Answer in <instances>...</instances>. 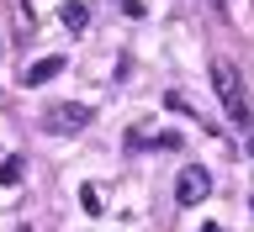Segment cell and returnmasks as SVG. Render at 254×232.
<instances>
[{
	"label": "cell",
	"instance_id": "6da1fadb",
	"mask_svg": "<svg viewBox=\"0 0 254 232\" xmlns=\"http://www.w3.org/2000/svg\"><path fill=\"white\" fill-rule=\"evenodd\" d=\"M212 90H217L222 111H228V122H238V127L254 122V106H249V95H244V79H238L233 58H212Z\"/></svg>",
	"mask_w": 254,
	"mask_h": 232
},
{
	"label": "cell",
	"instance_id": "7a4b0ae2",
	"mask_svg": "<svg viewBox=\"0 0 254 232\" xmlns=\"http://www.w3.org/2000/svg\"><path fill=\"white\" fill-rule=\"evenodd\" d=\"M206 195H212V174H206L201 164L180 169V180H175V201H180V206H201Z\"/></svg>",
	"mask_w": 254,
	"mask_h": 232
},
{
	"label": "cell",
	"instance_id": "3957f363",
	"mask_svg": "<svg viewBox=\"0 0 254 232\" xmlns=\"http://www.w3.org/2000/svg\"><path fill=\"white\" fill-rule=\"evenodd\" d=\"M43 127L48 132H79V127H90V106H74V100L69 106H53L43 116Z\"/></svg>",
	"mask_w": 254,
	"mask_h": 232
},
{
	"label": "cell",
	"instance_id": "277c9868",
	"mask_svg": "<svg viewBox=\"0 0 254 232\" xmlns=\"http://www.w3.org/2000/svg\"><path fill=\"white\" fill-rule=\"evenodd\" d=\"M64 74V58H37V63H27L21 69V85L27 90H37V85H48V79H59Z\"/></svg>",
	"mask_w": 254,
	"mask_h": 232
},
{
	"label": "cell",
	"instance_id": "5b68a950",
	"mask_svg": "<svg viewBox=\"0 0 254 232\" xmlns=\"http://www.w3.org/2000/svg\"><path fill=\"white\" fill-rule=\"evenodd\" d=\"M21 174H27V164H21V158H0V185H21Z\"/></svg>",
	"mask_w": 254,
	"mask_h": 232
},
{
	"label": "cell",
	"instance_id": "8992f818",
	"mask_svg": "<svg viewBox=\"0 0 254 232\" xmlns=\"http://www.w3.org/2000/svg\"><path fill=\"white\" fill-rule=\"evenodd\" d=\"M64 27H69V32H85V21H90V11H85V5H64Z\"/></svg>",
	"mask_w": 254,
	"mask_h": 232
},
{
	"label": "cell",
	"instance_id": "52a82bcc",
	"mask_svg": "<svg viewBox=\"0 0 254 232\" xmlns=\"http://www.w3.org/2000/svg\"><path fill=\"white\" fill-rule=\"evenodd\" d=\"M143 148H159V153H170V148H180V132H154Z\"/></svg>",
	"mask_w": 254,
	"mask_h": 232
},
{
	"label": "cell",
	"instance_id": "ba28073f",
	"mask_svg": "<svg viewBox=\"0 0 254 232\" xmlns=\"http://www.w3.org/2000/svg\"><path fill=\"white\" fill-rule=\"evenodd\" d=\"M79 201H85V211H90V217H95V211H101V195H95V190H90V185L79 190Z\"/></svg>",
	"mask_w": 254,
	"mask_h": 232
},
{
	"label": "cell",
	"instance_id": "9c48e42d",
	"mask_svg": "<svg viewBox=\"0 0 254 232\" xmlns=\"http://www.w3.org/2000/svg\"><path fill=\"white\" fill-rule=\"evenodd\" d=\"M16 232H32V227H16Z\"/></svg>",
	"mask_w": 254,
	"mask_h": 232
}]
</instances>
